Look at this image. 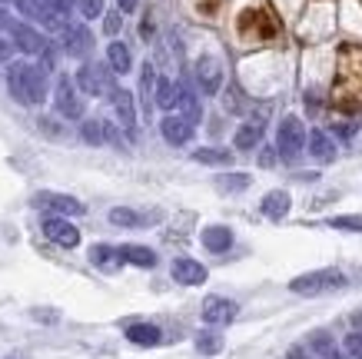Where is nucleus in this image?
Listing matches in <instances>:
<instances>
[{"label":"nucleus","instance_id":"nucleus-27","mask_svg":"<svg viewBox=\"0 0 362 359\" xmlns=\"http://www.w3.org/2000/svg\"><path fill=\"white\" fill-rule=\"evenodd\" d=\"M197 353L199 356H216V353H223V336L216 333V329H203V333H197Z\"/></svg>","mask_w":362,"mask_h":359},{"label":"nucleus","instance_id":"nucleus-8","mask_svg":"<svg viewBox=\"0 0 362 359\" xmlns=\"http://www.w3.org/2000/svg\"><path fill=\"white\" fill-rule=\"evenodd\" d=\"M193 76H197L199 90H203L206 97H216V93H220V87H223V64L216 60V57L203 54L197 60V67H193Z\"/></svg>","mask_w":362,"mask_h":359},{"label":"nucleus","instance_id":"nucleus-16","mask_svg":"<svg viewBox=\"0 0 362 359\" xmlns=\"http://www.w3.org/2000/svg\"><path fill=\"white\" fill-rule=\"evenodd\" d=\"M160 133H163L166 143H173V147H183V143H189V137H193V127H189L183 117H163L160 120Z\"/></svg>","mask_w":362,"mask_h":359},{"label":"nucleus","instance_id":"nucleus-11","mask_svg":"<svg viewBox=\"0 0 362 359\" xmlns=\"http://www.w3.org/2000/svg\"><path fill=\"white\" fill-rule=\"evenodd\" d=\"M107 220H110L113 227L140 229V227H153V223H160V220H163V213H160V210L143 213V210H133V207H113L110 213H107Z\"/></svg>","mask_w":362,"mask_h":359},{"label":"nucleus","instance_id":"nucleus-14","mask_svg":"<svg viewBox=\"0 0 362 359\" xmlns=\"http://www.w3.org/2000/svg\"><path fill=\"white\" fill-rule=\"evenodd\" d=\"M170 273H173V280L180 286H203L206 283V266L199 260H189V256H176L173 266H170Z\"/></svg>","mask_w":362,"mask_h":359},{"label":"nucleus","instance_id":"nucleus-28","mask_svg":"<svg viewBox=\"0 0 362 359\" xmlns=\"http://www.w3.org/2000/svg\"><path fill=\"white\" fill-rule=\"evenodd\" d=\"M250 180H252L250 173H220L216 176V190H223V193H243L250 186Z\"/></svg>","mask_w":362,"mask_h":359},{"label":"nucleus","instance_id":"nucleus-36","mask_svg":"<svg viewBox=\"0 0 362 359\" xmlns=\"http://www.w3.org/2000/svg\"><path fill=\"white\" fill-rule=\"evenodd\" d=\"M120 27H123V13L120 11H113V13H107V17H103V30H107V37H117V33H120Z\"/></svg>","mask_w":362,"mask_h":359},{"label":"nucleus","instance_id":"nucleus-34","mask_svg":"<svg viewBox=\"0 0 362 359\" xmlns=\"http://www.w3.org/2000/svg\"><path fill=\"white\" fill-rule=\"evenodd\" d=\"M342 349H346V359H362V336L359 333H349L342 339Z\"/></svg>","mask_w":362,"mask_h":359},{"label":"nucleus","instance_id":"nucleus-9","mask_svg":"<svg viewBox=\"0 0 362 359\" xmlns=\"http://www.w3.org/2000/svg\"><path fill=\"white\" fill-rule=\"evenodd\" d=\"M236 313H240V306L233 303V300H226V296H206L203 300V323L213 329L230 326L233 319H236Z\"/></svg>","mask_w":362,"mask_h":359},{"label":"nucleus","instance_id":"nucleus-7","mask_svg":"<svg viewBox=\"0 0 362 359\" xmlns=\"http://www.w3.org/2000/svg\"><path fill=\"white\" fill-rule=\"evenodd\" d=\"M7 33H11L13 50H23V54H30V57H40L47 50V44H50L37 27H30V23H23V21H13Z\"/></svg>","mask_w":362,"mask_h":359},{"label":"nucleus","instance_id":"nucleus-23","mask_svg":"<svg viewBox=\"0 0 362 359\" xmlns=\"http://www.w3.org/2000/svg\"><path fill=\"white\" fill-rule=\"evenodd\" d=\"M90 263L93 266H100V270H120V253H117V246H110V243H97V246H90Z\"/></svg>","mask_w":362,"mask_h":359},{"label":"nucleus","instance_id":"nucleus-25","mask_svg":"<svg viewBox=\"0 0 362 359\" xmlns=\"http://www.w3.org/2000/svg\"><path fill=\"white\" fill-rule=\"evenodd\" d=\"M193 160H197V164H206V166H230L233 153L223 150V147H199V150H193Z\"/></svg>","mask_w":362,"mask_h":359},{"label":"nucleus","instance_id":"nucleus-26","mask_svg":"<svg viewBox=\"0 0 362 359\" xmlns=\"http://www.w3.org/2000/svg\"><path fill=\"white\" fill-rule=\"evenodd\" d=\"M153 103H156L160 110H173V107H176V84L170 80V76H156Z\"/></svg>","mask_w":362,"mask_h":359},{"label":"nucleus","instance_id":"nucleus-13","mask_svg":"<svg viewBox=\"0 0 362 359\" xmlns=\"http://www.w3.org/2000/svg\"><path fill=\"white\" fill-rule=\"evenodd\" d=\"M60 40H64V50H66V54H70V57H80V60H83L90 50H93V33H90L83 23H70V27H64V30H60Z\"/></svg>","mask_w":362,"mask_h":359},{"label":"nucleus","instance_id":"nucleus-43","mask_svg":"<svg viewBox=\"0 0 362 359\" xmlns=\"http://www.w3.org/2000/svg\"><path fill=\"white\" fill-rule=\"evenodd\" d=\"M0 4H13V0H0Z\"/></svg>","mask_w":362,"mask_h":359},{"label":"nucleus","instance_id":"nucleus-44","mask_svg":"<svg viewBox=\"0 0 362 359\" xmlns=\"http://www.w3.org/2000/svg\"><path fill=\"white\" fill-rule=\"evenodd\" d=\"M303 359H316V356H303Z\"/></svg>","mask_w":362,"mask_h":359},{"label":"nucleus","instance_id":"nucleus-3","mask_svg":"<svg viewBox=\"0 0 362 359\" xmlns=\"http://www.w3.org/2000/svg\"><path fill=\"white\" fill-rule=\"evenodd\" d=\"M117 74H113L107 64H80L77 70V87L87 93V97H110L117 90Z\"/></svg>","mask_w":362,"mask_h":359},{"label":"nucleus","instance_id":"nucleus-37","mask_svg":"<svg viewBox=\"0 0 362 359\" xmlns=\"http://www.w3.org/2000/svg\"><path fill=\"white\" fill-rule=\"evenodd\" d=\"M11 57H13V44L7 37H0V64H11Z\"/></svg>","mask_w":362,"mask_h":359},{"label":"nucleus","instance_id":"nucleus-35","mask_svg":"<svg viewBox=\"0 0 362 359\" xmlns=\"http://www.w3.org/2000/svg\"><path fill=\"white\" fill-rule=\"evenodd\" d=\"M329 227L332 229H359L362 233V217H332Z\"/></svg>","mask_w":362,"mask_h":359},{"label":"nucleus","instance_id":"nucleus-1","mask_svg":"<svg viewBox=\"0 0 362 359\" xmlns=\"http://www.w3.org/2000/svg\"><path fill=\"white\" fill-rule=\"evenodd\" d=\"M7 90L11 97L23 107H37L47 100V70L40 64H27V60H17V64L7 67Z\"/></svg>","mask_w":362,"mask_h":359},{"label":"nucleus","instance_id":"nucleus-39","mask_svg":"<svg viewBox=\"0 0 362 359\" xmlns=\"http://www.w3.org/2000/svg\"><path fill=\"white\" fill-rule=\"evenodd\" d=\"M136 4H140V0H117V11H120V13H133V11H136Z\"/></svg>","mask_w":362,"mask_h":359},{"label":"nucleus","instance_id":"nucleus-33","mask_svg":"<svg viewBox=\"0 0 362 359\" xmlns=\"http://www.w3.org/2000/svg\"><path fill=\"white\" fill-rule=\"evenodd\" d=\"M309 346L316 349L319 356H326L329 349H336V346H332V339H329V333H322V329H316V333L309 336Z\"/></svg>","mask_w":362,"mask_h":359},{"label":"nucleus","instance_id":"nucleus-20","mask_svg":"<svg viewBox=\"0 0 362 359\" xmlns=\"http://www.w3.org/2000/svg\"><path fill=\"white\" fill-rule=\"evenodd\" d=\"M123 263H133V266H140V270H153L156 266V253L150 246H136V243H127V246H117Z\"/></svg>","mask_w":362,"mask_h":359},{"label":"nucleus","instance_id":"nucleus-32","mask_svg":"<svg viewBox=\"0 0 362 359\" xmlns=\"http://www.w3.org/2000/svg\"><path fill=\"white\" fill-rule=\"evenodd\" d=\"M77 11L83 13V21H97L103 17V0H77Z\"/></svg>","mask_w":362,"mask_h":359},{"label":"nucleus","instance_id":"nucleus-15","mask_svg":"<svg viewBox=\"0 0 362 359\" xmlns=\"http://www.w3.org/2000/svg\"><path fill=\"white\" fill-rule=\"evenodd\" d=\"M176 107L183 110V120H187L189 127H197L199 120H203V103H199L197 90L189 87L187 80H183V84H176Z\"/></svg>","mask_w":362,"mask_h":359},{"label":"nucleus","instance_id":"nucleus-41","mask_svg":"<svg viewBox=\"0 0 362 359\" xmlns=\"http://www.w3.org/2000/svg\"><path fill=\"white\" fill-rule=\"evenodd\" d=\"M273 153H276V150H263V156H259V164H263V166H273V164H276V156H273Z\"/></svg>","mask_w":362,"mask_h":359},{"label":"nucleus","instance_id":"nucleus-38","mask_svg":"<svg viewBox=\"0 0 362 359\" xmlns=\"http://www.w3.org/2000/svg\"><path fill=\"white\" fill-rule=\"evenodd\" d=\"M33 319H47V323H57L60 316H57L54 309H33Z\"/></svg>","mask_w":362,"mask_h":359},{"label":"nucleus","instance_id":"nucleus-31","mask_svg":"<svg viewBox=\"0 0 362 359\" xmlns=\"http://www.w3.org/2000/svg\"><path fill=\"white\" fill-rule=\"evenodd\" d=\"M80 137L87 143H93V147H100V143L107 140V137H103V120H83V123H80Z\"/></svg>","mask_w":362,"mask_h":359},{"label":"nucleus","instance_id":"nucleus-18","mask_svg":"<svg viewBox=\"0 0 362 359\" xmlns=\"http://www.w3.org/2000/svg\"><path fill=\"white\" fill-rule=\"evenodd\" d=\"M199 239H203V246L209 253H226L233 246V229L223 227V223H213V227H206L199 233Z\"/></svg>","mask_w":362,"mask_h":359},{"label":"nucleus","instance_id":"nucleus-42","mask_svg":"<svg viewBox=\"0 0 362 359\" xmlns=\"http://www.w3.org/2000/svg\"><path fill=\"white\" fill-rule=\"evenodd\" d=\"M352 326H356V333L362 336V313H352Z\"/></svg>","mask_w":362,"mask_h":359},{"label":"nucleus","instance_id":"nucleus-4","mask_svg":"<svg viewBox=\"0 0 362 359\" xmlns=\"http://www.w3.org/2000/svg\"><path fill=\"white\" fill-rule=\"evenodd\" d=\"M303 147H306V123L289 113L276 127V150L283 153V160H296Z\"/></svg>","mask_w":362,"mask_h":359},{"label":"nucleus","instance_id":"nucleus-22","mask_svg":"<svg viewBox=\"0 0 362 359\" xmlns=\"http://www.w3.org/2000/svg\"><path fill=\"white\" fill-rule=\"evenodd\" d=\"M107 67H110L117 76L130 74L133 57H130V47L123 44V40H110V47H107Z\"/></svg>","mask_w":362,"mask_h":359},{"label":"nucleus","instance_id":"nucleus-12","mask_svg":"<svg viewBox=\"0 0 362 359\" xmlns=\"http://www.w3.org/2000/svg\"><path fill=\"white\" fill-rule=\"evenodd\" d=\"M44 233L50 243L64 246V250H77L80 246V229L70 223L66 217H47L44 220Z\"/></svg>","mask_w":362,"mask_h":359},{"label":"nucleus","instance_id":"nucleus-5","mask_svg":"<svg viewBox=\"0 0 362 359\" xmlns=\"http://www.w3.org/2000/svg\"><path fill=\"white\" fill-rule=\"evenodd\" d=\"M30 207L47 210L50 217H83L87 207L80 203L77 196H66V193H54V190H40V193L30 196Z\"/></svg>","mask_w":362,"mask_h":359},{"label":"nucleus","instance_id":"nucleus-21","mask_svg":"<svg viewBox=\"0 0 362 359\" xmlns=\"http://www.w3.org/2000/svg\"><path fill=\"white\" fill-rule=\"evenodd\" d=\"M233 143H236V150H252V147H259L263 143V120H246L240 130H236V137H233Z\"/></svg>","mask_w":362,"mask_h":359},{"label":"nucleus","instance_id":"nucleus-17","mask_svg":"<svg viewBox=\"0 0 362 359\" xmlns=\"http://www.w3.org/2000/svg\"><path fill=\"white\" fill-rule=\"evenodd\" d=\"M259 207H263L266 220H286L289 217V207H293V196L286 193V190H269Z\"/></svg>","mask_w":362,"mask_h":359},{"label":"nucleus","instance_id":"nucleus-2","mask_svg":"<svg viewBox=\"0 0 362 359\" xmlns=\"http://www.w3.org/2000/svg\"><path fill=\"white\" fill-rule=\"evenodd\" d=\"M342 286H346L342 270L326 266V270H309V273H303V276H296V280L289 283V290L299 296H322V293H332V290H342Z\"/></svg>","mask_w":362,"mask_h":359},{"label":"nucleus","instance_id":"nucleus-10","mask_svg":"<svg viewBox=\"0 0 362 359\" xmlns=\"http://www.w3.org/2000/svg\"><path fill=\"white\" fill-rule=\"evenodd\" d=\"M113 100V113H117V123H120V130L127 133V140H136V100H133L130 90H113L110 93Z\"/></svg>","mask_w":362,"mask_h":359},{"label":"nucleus","instance_id":"nucleus-6","mask_svg":"<svg viewBox=\"0 0 362 359\" xmlns=\"http://www.w3.org/2000/svg\"><path fill=\"white\" fill-rule=\"evenodd\" d=\"M54 107H57V113H60L64 120H83V110H87V103L80 100V93L74 90V80H70L66 74L57 76Z\"/></svg>","mask_w":362,"mask_h":359},{"label":"nucleus","instance_id":"nucleus-29","mask_svg":"<svg viewBox=\"0 0 362 359\" xmlns=\"http://www.w3.org/2000/svg\"><path fill=\"white\" fill-rule=\"evenodd\" d=\"M40 7H44L50 17H57V21L70 23V17H74V11H77V0H40Z\"/></svg>","mask_w":362,"mask_h":359},{"label":"nucleus","instance_id":"nucleus-30","mask_svg":"<svg viewBox=\"0 0 362 359\" xmlns=\"http://www.w3.org/2000/svg\"><path fill=\"white\" fill-rule=\"evenodd\" d=\"M153 87H156L153 64H143V70H140V97H143V107L146 110H150V100H153Z\"/></svg>","mask_w":362,"mask_h":359},{"label":"nucleus","instance_id":"nucleus-24","mask_svg":"<svg viewBox=\"0 0 362 359\" xmlns=\"http://www.w3.org/2000/svg\"><path fill=\"white\" fill-rule=\"evenodd\" d=\"M127 339H130L133 346H156L163 339V333L153 323H133V326H127Z\"/></svg>","mask_w":362,"mask_h":359},{"label":"nucleus","instance_id":"nucleus-19","mask_svg":"<svg viewBox=\"0 0 362 359\" xmlns=\"http://www.w3.org/2000/svg\"><path fill=\"white\" fill-rule=\"evenodd\" d=\"M309 156L319 160V164H332L336 160V140H332L329 133L313 130L309 133Z\"/></svg>","mask_w":362,"mask_h":359},{"label":"nucleus","instance_id":"nucleus-40","mask_svg":"<svg viewBox=\"0 0 362 359\" xmlns=\"http://www.w3.org/2000/svg\"><path fill=\"white\" fill-rule=\"evenodd\" d=\"M11 23H13V17L7 11H4V7H0V33H7L11 30Z\"/></svg>","mask_w":362,"mask_h":359}]
</instances>
